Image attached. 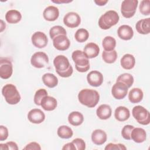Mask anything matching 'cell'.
Here are the masks:
<instances>
[{
    "mask_svg": "<svg viewBox=\"0 0 150 150\" xmlns=\"http://www.w3.org/2000/svg\"><path fill=\"white\" fill-rule=\"evenodd\" d=\"M53 64L56 72L62 77H69L73 72L69 59L64 55H58L53 60Z\"/></svg>",
    "mask_w": 150,
    "mask_h": 150,
    "instance_id": "cell-1",
    "label": "cell"
},
{
    "mask_svg": "<svg viewBox=\"0 0 150 150\" xmlns=\"http://www.w3.org/2000/svg\"><path fill=\"white\" fill-rule=\"evenodd\" d=\"M78 99L81 104L88 108H93L98 103L100 95L95 90L84 88L79 93Z\"/></svg>",
    "mask_w": 150,
    "mask_h": 150,
    "instance_id": "cell-2",
    "label": "cell"
},
{
    "mask_svg": "<svg viewBox=\"0 0 150 150\" xmlns=\"http://www.w3.org/2000/svg\"><path fill=\"white\" fill-rule=\"evenodd\" d=\"M119 19L120 16L118 13L115 11L110 10L100 16L98 19V26L101 29L107 30L115 25Z\"/></svg>",
    "mask_w": 150,
    "mask_h": 150,
    "instance_id": "cell-3",
    "label": "cell"
},
{
    "mask_svg": "<svg viewBox=\"0 0 150 150\" xmlns=\"http://www.w3.org/2000/svg\"><path fill=\"white\" fill-rule=\"evenodd\" d=\"M71 57L75 63L76 69L79 72L84 73L89 70V59L87 57L83 51L80 50H74L72 53Z\"/></svg>",
    "mask_w": 150,
    "mask_h": 150,
    "instance_id": "cell-4",
    "label": "cell"
},
{
    "mask_svg": "<svg viewBox=\"0 0 150 150\" xmlns=\"http://www.w3.org/2000/svg\"><path fill=\"white\" fill-rule=\"evenodd\" d=\"M2 94L9 104H16L21 99V95L16 86L12 84H5L2 88Z\"/></svg>",
    "mask_w": 150,
    "mask_h": 150,
    "instance_id": "cell-5",
    "label": "cell"
},
{
    "mask_svg": "<svg viewBox=\"0 0 150 150\" xmlns=\"http://www.w3.org/2000/svg\"><path fill=\"white\" fill-rule=\"evenodd\" d=\"M134 118L140 124L146 125L150 122V115L149 111L141 105L135 106L132 110Z\"/></svg>",
    "mask_w": 150,
    "mask_h": 150,
    "instance_id": "cell-6",
    "label": "cell"
},
{
    "mask_svg": "<svg viewBox=\"0 0 150 150\" xmlns=\"http://www.w3.org/2000/svg\"><path fill=\"white\" fill-rule=\"evenodd\" d=\"M138 1L137 0H124L121 5V12L125 18H131L135 13Z\"/></svg>",
    "mask_w": 150,
    "mask_h": 150,
    "instance_id": "cell-7",
    "label": "cell"
},
{
    "mask_svg": "<svg viewBox=\"0 0 150 150\" xmlns=\"http://www.w3.org/2000/svg\"><path fill=\"white\" fill-rule=\"evenodd\" d=\"M30 63L36 68H43L49 63V57L45 52H38L32 56Z\"/></svg>",
    "mask_w": 150,
    "mask_h": 150,
    "instance_id": "cell-8",
    "label": "cell"
},
{
    "mask_svg": "<svg viewBox=\"0 0 150 150\" xmlns=\"http://www.w3.org/2000/svg\"><path fill=\"white\" fill-rule=\"evenodd\" d=\"M13 73V66L8 59H0V77L3 79H8L11 77Z\"/></svg>",
    "mask_w": 150,
    "mask_h": 150,
    "instance_id": "cell-9",
    "label": "cell"
},
{
    "mask_svg": "<svg viewBox=\"0 0 150 150\" xmlns=\"http://www.w3.org/2000/svg\"><path fill=\"white\" fill-rule=\"evenodd\" d=\"M128 87L120 81H116L111 88V94L117 100L123 99L127 94Z\"/></svg>",
    "mask_w": 150,
    "mask_h": 150,
    "instance_id": "cell-10",
    "label": "cell"
},
{
    "mask_svg": "<svg viewBox=\"0 0 150 150\" xmlns=\"http://www.w3.org/2000/svg\"><path fill=\"white\" fill-rule=\"evenodd\" d=\"M63 22L67 27L74 28L79 26L81 23V18L79 15L76 12H70L64 15Z\"/></svg>",
    "mask_w": 150,
    "mask_h": 150,
    "instance_id": "cell-11",
    "label": "cell"
},
{
    "mask_svg": "<svg viewBox=\"0 0 150 150\" xmlns=\"http://www.w3.org/2000/svg\"><path fill=\"white\" fill-rule=\"evenodd\" d=\"M32 44L38 48L41 49L46 47L48 43L47 36L42 32L38 31L35 32L31 38Z\"/></svg>",
    "mask_w": 150,
    "mask_h": 150,
    "instance_id": "cell-12",
    "label": "cell"
},
{
    "mask_svg": "<svg viewBox=\"0 0 150 150\" xmlns=\"http://www.w3.org/2000/svg\"><path fill=\"white\" fill-rule=\"evenodd\" d=\"M53 44L57 50L64 51L69 48L70 42L66 35H60L53 39Z\"/></svg>",
    "mask_w": 150,
    "mask_h": 150,
    "instance_id": "cell-13",
    "label": "cell"
},
{
    "mask_svg": "<svg viewBox=\"0 0 150 150\" xmlns=\"http://www.w3.org/2000/svg\"><path fill=\"white\" fill-rule=\"evenodd\" d=\"M87 80L90 86L93 87H99L103 82V76L98 71H91L87 76Z\"/></svg>",
    "mask_w": 150,
    "mask_h": 150,
    "instance_id": "cell-14",
    "label": "cell"
},
{
    "mask_svg": "<svg viewBox=\"0 0 150 150\" xmlns=\"http://www.w3.org/2000/svg\"><path fill=\"white\" fill-rule=\"evenodd\" d=\"M28 119L33 124H40L45 119L44 112L39 108H34L29 111L28 114Z\"/></svg>",
    "mask_w": 150,
    "mask_h": 150,
    "instance_id": "cell-15",
    "label": "cell"
},
{
    "mask_svg": "<svg viewBox=\"0 0 150 150\" xmlns=\"http://www.w3.org/2000/svg\"><path fill=\"white\" fill-rule=\"evenodd\" d=\"M43 16L44 19L47 21H54L59 18V10L54 6H49L44 9Z\"/></svg>",
    "mask_w": 150,
    "mask_h": 150,
    "instance_id": "cell-16",
    "label": "cell"
},
{
    "mask_svg": "<svg viewBox=\"0 0 150 150\" xmlns=\"http://www.w3.org/2000/svg\"><path fill=\"white\" fill-rule=\"evenodd\" d=\"M107 139V135L106 132L101 129H95L91 134L92 142L97 145L104 144L106 142Z\"/></svg>",
    "mask_w": 150,
    "mask_h": 150,
    "instance_id": "cell-17",
    "label": "cell"
},
{
    "mask_svg": "<svg viewBox=\"0 0 150 150\" xmlns=\"http://www.w3.org/2000/svg\"><path fill=\"white\" fill-rule=\"evenodd\" d=\"M118 37L124 40H129L132 39L134 36V31L132 28L127 25L120 26L117 30Z\"/></svg>",
    "mask_w": 150,
    "mask_h": 150,
    "instance_id": "cell-18",
    "label": "cell"
},
{
    "mask_svg": "<svg viewBox=\"0 0 150 150\" xmlns=\"http://www.w3.org/2000/svg\"><path fill=\"white\" fill-rule=\"evenodd\" d=\"M83 52L88 59H93L98 55L100 47L96 43L90 42L85 46Z\"/></svg>",
    "mask_w": 150,
    "mask_h": 150,
    "instance_id": "cell-19",
    "label": "cell"
},
{
    "mask_svg": "<svg viewBox=\"0 0 150 150\" xmlns=\"http://www.w3.org/2000/svg\"><path fill=\"white\" fill-rule=\"evenodd\" d=\"M57 105V102L55 98L52 96H46L41 101L40 106L45 111H53Z\"/></svg>",
    "mask_w": 150,
    "mask_h": 150,
    "instance_id": "cell-20",
    "label": "cell"
},
{
    "mask_svg": "<svg viewBox=\"0 0 150 150\" xmlns=\"http://www.w3.org/2000/svg\"><path fill=\"white\" fill-rule=\"evenodd\" d=\"M131 138L135 142L142 143L146 140V131L142 128H134L131 131Z\"/></svg>",
    "mask_w": 150,
    "mask_h": 150,
    "instance_id": "cell-21",
    "label": "cell"
},
{
    "mask_svg": "<svg viewBox=\"0 0 150 150\" xmlns=\"http://www.w3.org/2000/svg\"><path fill=\"white\" fill-rule=\"evenodd\" d=\"M150 18H148L138 21L136 25L135 28L137 31L142 35H148L150 32Z\"/></svg>",
    "mask_w": 150,
    "mask_h": 150,
    "instance_id": "cell-22",
    "label": "cell"
},
{
    "mask_svg": "<svg viewBox=\"0 0 150 150\" xmlns=\"http://www.w3.org/2000/svg\"><path fill=\"white\" fill-rule=\"evenodd\" d=\"M112 114V110L111 107L108 104L100 105L96 110V114L97 117L101 120H107Z\"/></svg>",
    "mask_w": 150,
    "mask_h": 150,
    "instance_id": "cell-23",
    "label": "cell"
},
{
    "mask_svg": "<svg viewBox=\"0 0 150 150\" xmlns=\"http://www.w3.org/2000/svg\"><path fill=\"white\" fill-rule=\"evenodd\" d=\"M114 117L118 121H127L130 117L129 110L124 106H119L115 110Z\"/></svg>",
    "mask_w": 150,
    "mask_h": 150,
    "instance_id": "cell-24",
    "label": "cell"
},
{
    "mask_svg": "<svg viewBox=\"0 0 150 150\" xmlns=\"http://www.w3.org/2000/svg\"><path fill=\"white\" fill-rule=\"evenodd\" d=\"M121 66L126 70H131L134 68L135 64V59L134 56L131 54H124L120 60Z\"/></svg>",
    "mask_w": 150,
    "mask_h": 150,
    "instance_id": "cell-25",
    "label": "cell"
},
{
    "mask_svg": "<svg viewBox=\"0 0 150 150\" xmlns=\"http://www.w3.org/2000/svg\"><path fill=\"white\" fill-rule=\"evenodd\" d=\"M144 93L139 88H133L128 94V99L132 103L135 104L141 102L143 98Z\"/></svg>",
    "mask_w": 150,
    "mask_h": 150,
    "instance_id": "cell-26",
    "label": "cell"
},
{
    "mask_svg": "<svg viewBox=\"0 0 150 150\" xmlns=\"http://www.w3.org/2000/svg\"><path fill=\"white\" fill-rule=\"evenodd\" d=\"M22 19V15L21 12L15 9H11L8 11L5 14V19L7 22L15 24L21 21Z\"/></svg>",
    "mask_w": 150,
    "mask_h": 150,
    "instance_id": "cell-27",
    "label": "cell"
},
{
    "mask_svg": "<svg viewBox=\"0 0 150 150\" xmlns=\"http://www.w3.org/2000/svg\"><path fill=\"white\" fill-rule=\"evenodd\" d=\"M69 123L73 126L80 125L84 121L83 115L79 111H73L68 116Z\"/></svg>",
    "mask_w": 150,
    "mask_h": 150,
    "instance_id": "cell-28",
    "label": "cell"
},
{
    "mask_svg": "<svg viewBox=\"0 0 150 150\" xmlns=\"http://www.w3.org/2000/svg\"><path fill=\"white\" fill-rule=\"evenodd\" d=\"M42 81L44 84L49 88H53L58 84V79L57 77L50 73H47L43 75Z\"/></svg>",
    "mask_w": 150,
    "mask_h": 150,
    "instance_id": "cell-29",
    "label": "cell"
},
{
    "mask_svg": "<svg viewBox=\"0 0 150 150\" xmlns=\"http://www.w3.org/2000/svg\"><path fill=\"white\" fill-rule=\"evenodd\" d=\"M57 134L61 138L69 139L73 136V132L71 128L69 126L61 125L58 128Z\"/></svg>",
    "mask_w": 150,
    "mask_h": 150,
    "instance_id": "cell-30",
    "label": "cell"
},
{
    "mask_svg": "<svg viewBox=\"0 0 150 150\" xmlns=\"http://www.w3.org/2000/svg\"><path fill=\"white\" fill-rule=\"evenodd\" d=\"M102 46L104 50L112 51L114 50L115 47L116 40L113 37L111 36H105L103 40Z\"/></svg>",
    "mask_w": 150,
    "mask_h": 150,
    "instance_id": "cell-31",
    "label": "cell"
},
{
    "mask_svg": "<svg viewBox=\"0 0 150 150\" xmlns=\"http://www.w3.org/2000/svg\"><path fill=\"white\" fill-rule=\"evenodd\" d=\"M102 58L107 63H113L117 59V53L115 50L112 51L104 50L102 53Z\"/></svg>",
    "mask_w": 150,
    "mask_h": 150,
    "instance_id": "cell-32",
    "label": "cell"
},
{
    "mask_svg": "<svg viewBox=\"0 0 150 150\" xmlns=\"http://www.w3.org/2000/svg\"><path fill=\"white\" fill-rule=\"evenodd\" d=\"M134 77L133 76L129 74V73H123L121 75H120L117 79L116 81H120L122 83H124V84H125L128 88H129L132 86V85L134 83Z\"/></svg>",
    "mask_w": 150,
    "mask_h": 150,
    "instance_id": "cell-33",
    "label": "cell"
},
{
    "mask_svg": "<svg viewBox=\"0 0 150 150\" xmlns=\"http://www.w3.org/2000/svg\"><path fill=\"white\" fill-rule=\"evenodd\" d=\"M89 37V33L87 30L84 28H80L77 30L75 33L74 38L78 42L83 43L86 42Z\"/></svg>",
    "mask_w": 150,
    "mask_h": 150,
    "instance_id": "cell-34",
    "label": "cell"
},
{
    "mask_svg": "<svg viewBox=\"0 0 150 150\" xmlns=\"http://www.w3.org/2000/svg\"><path fill=\"white\" fill-rule=\"evenodd\" d=\"M66 29L61 26L57 25L52 27L49 30V35L51 39H53L56 36L60 35H66Z\"/></svg>",
    "mask_w": 150,
    "mask_h": 150,
    "instance_id": "cell-35",
    "label": "cell"
},
{
    "mask_svg": "<svg viewBox=\"0 0 150 150\" xmlns=\"http://www.w3.org/2000/svg\"><path fill=\"white\" fill-rule=\"evenodd\" d=\"M47 96V91L44 88H40L38 90L34 96V103L37 105H40V103L42 100L45 97Z\"/></svg>",
    "mask_w": 150,
    "mask_h": 150,
    "instance_id": "cell-36",
    "label": "cell"
},
{
    "mask_svg": "<svg viewBox=\"0 0 150 150\" xmlns=\"http://www.w3.org/2000/svg\"><path fill=\"white\" fill-rule=\"evenodd\" d=\"M139 12L144 15H149L150 14V1L143 0L141 2L139 6Z\"/></svg>",
    "mask_w": 150,
    "mask_h": 150,
    "instance_id": "cell-37",
    "label": "cell"
},
{
    "mask_svg": "<svg viewBox=\"0 0 150 150\" xmlns=\"http://www.w3.org/2000/svg\"><path fill=\"white\" fill-rule=\"evenodd\" d=\"M134 128V127L131 125H125L121 131L122 137L127 140H130L131 138V133L132 130Z\"/></svg>",
    "mask_w": 150,
    "mask_h": 150,
    "instance_id": "cell-38",
    "label": "cell"
},
{
    "mask_svg": "<svg viewBox=\"0 0 150 150\" xmlns=\"http://www.w3.org/2000/svg\"><path fill=\"white\" fill-rule=\"evenodd\" d=\"M1 150H18V146L15 142L9 141L5 144H0Z\"/></svg>",
    "mask_w": 150,
    "mask_h": 150,
    "instance_id": "cell-39",
    "label": "cell"
},
{
    "mask_svg": "<svg viewBox=\"0 0 150 150\" xmlns=\"http://www.w3.org/2000/svg\"><path fill=\"white\" fill-rule=\"evenodd\" d=\"M104 149L105 150H125L127 149V148L122 144L109 143L106 145Z\"/></svg>",
    "mask_w": 150,
    "mask_h": 150,
    "instance_id": "cell-40",
    "label": "cell"
},
{
    "mask_svg": "<svg viewBox=\"0 0 150 150\" xmlns=\"http://www.w3.org/2000/svg\"><path fill=\"white\" fill-rule=\"evenodd\" d=\"M72 142L74 145L76 149L84 150L86 149V143L81 138H75L72 141Z\"/></svg>",
    "mask_w": 150,
    "mask_h": 150,
    "instance_id": "cell-41",
    "label": "cell"
},
{
    "mask_svg": "<svg viewBox=\"0 0 150 150\" xmlns=\"http://www.w3.org/2000/svg\"><path fill=\"white\" fill-rule=\"evenodd\" d=\"M8 137V128L4 126L0 125V141H3L6 140Z\"/></svg>",
    "mask_w": 150,
    "mask_h": 150,
    "instance_id": "cell-42",
    "label": "cell"
},
{
    "mask_svg": "<svg viewBox=\"0 0 150 150\" xmlns=\"http://www.w3.org/2000/svg\"><path fill=\"white\" fill-rule=\"evenodd\" d=\"M23 149L26 150H40L41 147L40 145L36 142H31L27 144Z\"/></svg>",
    "mask_w": 150,
    "mask_h": 150,
    "instance_id": "cell-43",
    "label": "cell"
},
{
    "mask_svg": "<svg viewBox=\"0 0 150 150\" xmlns=\"http://www.w3.org/2000/svg\"><path fill=\"white\" fill-rule=\"evenodd\" d=\"M63 150H66V149H69V150H76V148L74 146V145L73 144L72 142H69L67 144H66L62 148Z\"/></svg>",
    "mask_w": 150,
    "mask_h": 150,
    "instance_id": "cell-44",
    "label": "cell"
},
{
    "mask_svg": "<svg viewBox=\"0 0 150 150\" xmlns=\"http://www.w3.org/2000/svg\"><path fill=\"white\" fill-rule=\"evenodd\" d=\"M108 2L107 0H98L94 1V3L96 4L98 6H104Z\"/></svg>",
    "mask_w": 150,
    "mask_h": 150,
    "instance_id": "cell-45",
    "label": "cell"
},
{
    "mask_svg": "<svg viewBox=\"0 0 150 150\" xmlns=\"http://www.w3.org/2000/svg\"><path fill=\"white\" fill-rule=\"evenodd\" d=\"M54 3L56 4H62V3H69L71 2L72 1H66V0H56V1H52Z\"/></svg>",
    "mask_w": 150,
    "mask_h": 150,
    "instance_id": "cell-46",
    "label": "cell"
},
{
    "mask_svg": "<svg viewBox=\"0 0 150 150\" xmlns=\"http://www.w3.org/2000/svg\"><path fill=\"white\" fill-rule=\"evenodd\" d=\"M1 31L2 32L4 30V29H5V27H6V25H5V23H4V21L2 20H1Z\"/></svg>",
    "mask_w": 150,
    "mask_h": 150,
    "instance_id": "cell-47",
    "label": "cell"
}]
</instances>
